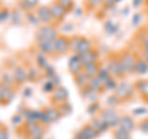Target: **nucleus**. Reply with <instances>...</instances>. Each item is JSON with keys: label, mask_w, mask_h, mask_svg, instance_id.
Returning <instances> with one entry per match:
<instances>
[{"label": "nucleus", "mask_w": 148, "mask_h": 139, "mask_svg": "<svg viewBox=\"0 0 148 139\" xmlns=\"http://www.w3.org/2000/svg\"><path fill=\"white\" fill-rule=\"evenodd\" d=\"M58 32L52 25H43L40 27L36 32V41L37 42H43V41H54L58 37Z\"/></svg>", "instance_id": "obj_1"}, {"label": "nucleus", "mask_w": 148, "mask_h": 139, "mask_svg": "<svg viewBox=\"0 0 148 139\" xmlns=\"http://www.w3.org/2000/svg\"><path fill=\"white\" fill-rule=\"evenodd\" d=\"M108 69L111 74V76H114V78H123L126 75L123 65L121 63V58L117 57V55H114V57L110 59Z\"/></svg>", "instance_id": "obj_2"}, {"label": "nucleus", "mask_w": 148, "mask_h": 139, "mask_svg": "<svg viewBox=\"0 0 148 139\" xmlns=\"http://www.w3.org/2000/svg\"><path fill=\"white\" fill-rule=\"evenodd\" d=\"M121 63L123 65V69H125V73L126 75H130V74H133L135 73V65H136V62H137V58L133 55L132 52H123L121 57Z\"/></svg>", "instance_id": "obj_3"}, {"label": "nucleus", "mask_w": 148, "mask_h": 139, "mask_svg": "<svg viewBox=\"0 0 148 139\" xmlns=\"http://www.w3.org/2000/svg\"><path fill=\"white\" fill-rule=\"evenodd\" d=\"M101 118L104 119V122L108 124L109 127H116L120 123V116L114 108H106L104 111H101Z\"/></svg>", "instance_id": "obj_4"}, {"label": "nucleus", "mask_w": 148, "mask_h": 139, "mask_svg": "<svg viewBox=\"0 0 148 139\" xmlns=\"http://www.w3.org/2000/svg\"><path fill=\"white\" fill-rule=\"evenodd\" d=\"M35 12H36L37 17H38L40 22H42L43 25H52V22L54 21L49 6H46V5L38 6V7H36Z\"/></svg>", "instance_id": "obj_5"}, {"label": "nucleus", "mask_w": 148, "mask_h": 139, "mask_svg": "<svg viewBox=\"0 0 148 139\" xmlns=\"http://www.w3.org/2000/svg\"><path fill=\"white\" fill-rule=\"evenodd\" d=\"M133 91H135V89H133L132 85L127 84V82H122V84H120L117 86L116 91H115V96H116L120 101H122V100L130 99V97L133 95Z\"/></svg>", "instance_id": "obj_6"}, {"label": "nucleus", "mask_w": 148, "mask_h": 139, "mask_svg": "<svg viewBox=\"0 0 148 139\" xmlns=\"http://www.w3.org/2000/svg\"><path fill=\"white\" fill-rule=\"evenodd\" d=\"M71 49V38L66 36H58L56 40V53L66 54Z\"/></svg>", "instance_id": "obj_7"}, {"label": "nucleus", "mask_w": 148, "mask_h": 139, "mask_svg": "<svg viewBox=\"0 0 148 139\" xmlns=\"http://www.w3.org/2000/svg\"><path fill=\"white\" fill-rule=\"evenodd\" d=\"M49 9H51V12H52L53 20H56V21H62L64 18V16L67 15V12H68L62 5H59V3L57 1V0L51 4Z\"/></svg>", "instance_id": "obj_8"}, {"label": "nucleus", "mask_w": 148, "mask_h": 139, "mask_svg": "<svg viewBox=\"0 0 148 139\" xmlns=\"http://www.w3.org/2000/svg\"><path fill=\"white\" fill-rule=\"evenodd\" d=\"M98 58H99V53H98V50H95V49H91L89 52L79 55V61L83 64V67L89 65V64H92V63H96L98 62Z\"/></svg>", "instance_id": "obj_9"}, {"label": "nucleus", "mask_w": 148, "mask_h": 139, "mask_svg": "<svg viewBox=\"0 0 148 139\" xmlns=\"http://www.w3.org/2000/svg\"><path fill=\"white\" fill-rule=\"evenodd\" d=\"M14 75V80H15V84L21 85L29 80V72L27 69H25L24 67H17L15 68V70L12 73Z\"/></svg>", "instance_id": "obj_10"}, {"label": "nucleus", "mask_w": 148, "mask_h": 139, "mask_svg": "<svg viewBox=\"0 0 148 139\" xmlns=\"http://www.w3.org/2000/svg\"><path fill=\"white\" fill-rule=\"evenodd\" d=\"M67 97H68V92H67L66 87L58 86V87H56V90L52 92V101L57 105H61L63 102H66Z\"/></svg>", "instance_id": "obj_11"}, {"label": "nucleus", "mask_w": 148, "mask_h": 139, "mask_svg": "<svg viewBox=\"0 0 148 139\" xmlns=\"http://www.w3.org/2000/svg\"><path fill=\"white\" fill-rule=\"evenodd\" d=\"M68 68L73 75H77V74L83 72L84 67H83V64L79 61V55L74 54L73 57H71V59H69V62H68Z\"/></svg>", "instance_id": "obj_12"}, {"label": "nucleus", "mask_w": 148, "mask_h": 139, "mask_svg": "<svg viewBox=\"0 0 148 139\" xmlns=\"http://www.w3.org/2000/svg\"><path fill=\"white\" fill-rule=\"evenodd\" d=\"M40 52L45 55H49L56 53V40L54 41H43V42H37Z\"/></svg>", "instance_id": "obj_13"}, {"label": "nucleus", "mask_w": 148, "mask_h": 139, "mask_svg": "<svg viewBox=\"0 0 148 139\" xmlns=\"http://www.w3.org/2000/svg\"><path fill=\"white\" fill-rule=\"evenodd\" d=\"M29 127V134L32 139H41L45 133V129L42 128V126L38 123H35V124H27Z\"/></svg>", "instance_id": "obj_14"}, {"label": "nucleus", "mask_w": 148, "mask_h": 139, "mask_svg": "<svg viewBox=\"0 0 148 139\" xmlns=\"http://www.w3.org/2000/svg\"><path fill=\"white\" fill-rule=\"evenodd\" d=\"M119 126H120V128H122L123 131L130 133L133 128H135V122H133V119L130 117V116H123V117L120 118Z\"/></svg>", "instance_id": "obj_15"}, {"label": "nucleus", "mask_w": 148, "mask_h": 139, "mask_svg": "<svg viewBox=\"0 0 148 139\" xmlns=\"http://www.w3.org/2000/svg\"><path fill=\"white\" fill-rule=\"evenodd\" d=\"M99 70H100V64H99V62L89 64V65H85L84 69H83L84 74H85V75L89 78V79H91V78H94V76L98 75Z\"/></svg>", "instance_id": "obj_16"}, {"label": "nucleus", "mask_w": 148, "mask_h": 139, "mask_svg": "<svg viewBox=\"0 0 148 139\" xmlns=\"http://www.w3.org/2000/svg\"><path fill=\"white\" fill-rule=\"evenodd\" d=\"M88 87L92 91H100L101 89H105V82L103 80H100L98 76H94L89 79V82H88Z\"/></svg>", "instance_id": "obj_17"}, {"label": "nucleus", "mask_w": 148, "mask_h": 139, "mask_svg": "<svg viewBox=\"0 0 148 139\" xmlns=\"http://www.w3.org/2000/svg\"><path fill=\"white\" fill-rule=\"evenodd\" d=\"M18 6L21 11H31L32 9L38 7V0H20Z\"/></svg>", "instance_id": "obj_18"}, {"label": "nucleus", "mask_w": 148, "mask_h": 139, "mask_svg": "<svg viewBox=\"0 0 148 139\" xmlns=\"http://www.w3.org/2000/svg\"><path fill=\"white\" fill-rule=\"evenodd\" d=\"M91 49H92V43L88 38H85V37H82L79 47H78V50H77V54L78 55L84 54V53L89 52V50H91Z\"/></svg>", "instance_id": "obj_19"}, {"label": "nucleus", "mask_w": 148, "mask_h": 139, "mask_svg": "<svg viewBox=\"0 0 148 139\" xmlns=\"http://www.w3.org/2000/svg\"><path fill=\"white\" fill-rule=\"evenodd\" d=\"M0 90H1V97H3V104L4 102H10L12 96H14V90L11 87L5 86L0 82Z\"/></svg>", "instance_id": "obj_20"}, {"label": "nucleus", "mask_w": 148, "mask_h": 139, "mask_svg": "<svg viewBox=\"0 0 148 139\" xmlns=\"http://www.w3.org/2000/svg\"><path fill=\"white\" fill-rule=\"evenodd\" d=\"M74 82H75V85L78 87H80V89H84V87L88 86V82H89V78H88L84 72H82L79 74H77V75H74Z\"/></svg>", "instance_id": "obj_21"}, {"label": "nucleus", "mask_w": 148, "mask_h": 139, "mask_svg": "<svg viewBox=\"0 0 148 139\" xmlns=\"http://www.w3.org/2000/svg\"><path fill=\"white\" fill-rule=\"evenodd\" d=\"M89 124H90L91 127H94L99 133H100V132H105L106 129L109 128V126L104 122V119L101 118V117H99V118H98V117H96V118H92V121H91Z\"/></svg>", "instance_id": "obj_22"}, {"label": "nucleus", "mask_w": 148, "mask_h": 139, "mask_svg": "<svg viewBox=\"0 0 148 139\" xmlns=\"http://www.w3.org/2000/svg\"><path fill=\"white\" fill-rule=\"evenodd\" d=\"M45 113L47 114V117L49 118V121L51 122H54V121H57V119L61 118V116L62 113L59 112V110H57L56 107H47V108H45Z\"/></svg>", "instance_id": "obj_23"}, {"label": "nucleus", "mask_w": 148, "mask_h": 139, "mask_svg": "<svg viewBox=\"0 0 148 139\" xmlns=\"http://www.w3.org/2000/svg\"><path fill=\"white\" fill-rule=\"evenodd\" d=\"M136 89L142 95V97L148 100V80H140L136 84Z\"/></svg>", "instance_id": "obj_24"}, {"label": "nucleus", "mask_w": 148, "mask_h": 139, "mask_svg": "<svg viewBox=\"0 0 148 139\" xmlns=\"http://www.w3.org/2000/svg\"><path fill=\"white\" fill-rule=\"evenodd\" d=\"M82 132L84 133V136L86 137V139H94L95 137H98V136H99V132L96 131L94 127H91L90 124H86L85 127H83Z\"/></svg>", "instance_id": "obj_25"}, {"label": "nucleus", "mask_w": 148, "mask_h": 139, "mask_svg": "<svg viewBox=\"0 0 148 139\" xmlns=\"http://www.w3.org/2000/svg\"><path fill=\"white\" fill-rule=\"evenodd\" d=\"M148 72V63L145 59H137L135 65V73L137 74H145Z\"/></svg>", "instance_id": "obj_26"}, {"label": "nucleus", "mask_w": 148, "mask_h": 139, "mask_svg": "<svg viewBox=\"0 0 148 139\" xmlns=\"http://www.w3.org/2000/svg\"><path fill=\"white\" fill-rule=\"evenodd\" d=\"M27 72H29V80H31V81H38L40 78L42 76V72H41L40 68L31 67Z\"/></svg>", "instance_id": "obj_27"}, {"label": "nucleus", "mask_w": 148, "mask_h": 139, "mask_svg": "<svg viewBox=\"0 0 148 139\" xmlns=\"http://www.w3.org/2000/svg\"><path fill=\"white\" fill-rule=\"evenodd\" d=\"M1 84H4L5 86L11 87L14 84H15V80H14V75L9 73H4L1 76Z\"/></svg>", "instance_id": "obj_28"}, {"label": "nucleus", "mask_w": 148, "mask_h": 139, "mask_svg": "<svg viewBox=\"0 0 148 139\" xmlns=\"http://www.w3.org/2000/svg\"><path fill=\"white\" fill-rule=\"evenodd\" d=\"M36 63L37 65H38L40 69H46L48 67V63H47V58H46V55L40 53L36 55Z\"/></svg>", "instance_id": "obj_29"}, {"label": "nucleus", "mask_w": 148, "mask_h": 139, "mask_svg": "<svg viewBox=\"0 0 148 139\" xmlns=\"http://www.w3.org/2000/svg\"><path fill=\"white\" fill-rule=\"evenodd\" d=\"M80 40H82V36H74V37H72V38H71V49H72L75 54H77L78 47H79Z\"/></svg>", "instance_id": "obj_30"}, {"label": "nucleus", "mask_w": 148, "mask_h": 139, "mask_svg": "<svg viewBox=\"0 0 148 139\" xmlns=\"http://www.w3.org/2000/svg\"><path fill=\"white\" fill-rule=\"evenodd\" d=\"M10 17H11V12L9 11V9L3 7L1 10H0V24H3V22H6Z\"/></svg>", "instance_id": "obj_31"}, {"label": "nucleus", "mask_w": 148, "mask_h": 139, "mask_svg": "<svg viewBox=\"0 0 148 139\" xmlns=\"http://www.w3.org/2000/svg\"><path fill=\"white\" fill-rule=\"evenodd\" d=\"M105 89L106 90H116L117 89V84L115 81L114 76H110L108 80L105 81Z\"/></svg>", "instance_id": "obj_32"}, {"label": "nucleus", "mask_w": 148, "mask_h": 139, "mask_svg": "<svg viewBox=\"0 0 148 139\" xmlns=\"http://www.w3.org/2000/svg\"><path fill=\"white\" fill-rule=\"evenodd\" d=\"M26 17H27V20L30 21V24H32V25H38L40 20H38V17H37L36 12H34V11H27Z\"/></svg>", "instance_id": "obj_33"}, {"label": "nucleus", "mask_w": 148, "mask_h": 139, "mask_svg": "<svg viewBox=\"0 0 148 139\" xmlns=\"http://www.w3.org/2000/svg\"><path fill=\"white\" fill-rule=\"evenodd\" d=\"M57 1L59 3V5H62L67 11L72 10L73 6H74V1H73V0H57Z\"/></svg>", "instance_id": "obj_34"}, {"label": "nucleus", "mask_w": 148, "mask_h": 139, "mask_svg": "<svg viewBox=\"0 0 148 139\" xmlns=\"http://www.w3.org/2000/svg\"><path fill=\"white\" fill-rule=\"evenodd\" d=\"M85 3H86V6L88 7L96 9V7H99L100 5H103L104 0H85Z\"/></svg>", "instance_id": "obj_35"}, {"label": "nucleus", "mask_w": 148, "mask_h": 139, "mask_svg": "<svg viewBox=\"0 0 148 139\" xmlns=\"http://www.w3.org/2000/svg\"><path fill=\"white\" fill-rule=\"evenodd\" d=\"M42 90H43V92L51 94V92H53V91L56 90V86H54L49 80H47V81H45V84H43V86H42Z\"/></svg>", "instance_id": "obj_36"}, {"label": "nucleus", "mask_w": 148, "mask_h": 139, "mask_svg": "<svg viewBox=\"0 0 148 139\" xmlns=\"http://www.w3.org/2000/svg\"><path fill=\"white\" fill-rule=\"evenodd\" d=\"M14 11H15V12L11 14L12 20H14V24H20V21L22 20V17H21V10H14Z\"/></svg>", "instance_id": "obj_37"}, {"label": "nucleus", "mask_w": 148, "mask_h": 139, "mask_svg": "<svg viewBox=\"0 0 148 139\" xmlns=\"http://www.w3.org/2000/svg\"><path fill=\"white\" fill-rule=\"evenodd\" d=\"M45 75L47 76L48 79H49V78H52V76H54V75H56V72H54V69H53L52 67H49V65H48L47 68L45 69Z\"/></svg>", "instance_id": "obj_38"}, {"label": "nucleus", "mask_w": 148, "mask_h": 139, "mask_svg": "<svg viewBox=\"0 0 148 139\" xmlns=\"http://www.w3.org/2000/svg\"><path fill=\"white\" fill-rule=\"evenodd\" d=\"M140 128H141V131H142V132L148 133V118L143 119V121L140 123Z\"/></svg>", "instance_id": "obj_39"}, {"label": "nucleus", "mask_w": 148, "mask_h": 139, "mask_svg": "<svg viewBox=\"0 0 148 139\" xmlns=\"http://www.w3.org/2000/svg\"><path fill=\"white\" fill-rule=\"evenodd\" d=\"M24 122V117L20 114H17V116H14L12 117V123L14 124H17V123H22Z\"/></svg>", "instance_id": "obj_40"}, {"label": "nucleus", "mask_w": 148, "mask_h": 139, "mask_svg": "<svg viewBox=\"0 0 148 139\" xmlns=\"http://www.w3.org/2000/svg\"><path fill=\"white\" fill-rule=\"evenodd\" d=\"M0 139H8V132L5 129H0Z\"/></svg>", "instance_id": "obj_41"}, {"label": "nucleus", "mask_w": 148, "mask_h": 139, "mask_svg": "<svg viewBox=\"0 0 148 139\" xmlns=\"http://www.w3.org/2000/svg\"><path fill=\"white\" fill-rule=\"evenodd\" d=\"M145 3V0H135V1H133V6L135 7H138L141 5V4H143Z\"/></svg>", "instance_id": "obj_42"}, {"label": "nucleus", "mask_w": 148, "mask_h": 139, "mask_svg": "<svg viewBox=\"0 0 148 139\" xmlns=\"http://www.w3.org/2000/svg\"><path fill=\"white\" fill-rule=\"evenodd\" d=\"M31 94V89H26V91H24V96H29Z\"/></svg>", "instance_id": "obj_43"}, {"label": "nucleus", "mask_w": 148, "mask_h": 139, "mask_svg": "<svg viewBox=\"0 0 148 139\" xmlns=\"http://www.w3.org/2000/svg\"><path fill=\"white\" fill-rule=\"evenodd\" d=\"M0 104H3V97H1V90H0Z\"/></svg>", "instance_id": "obj_44"}, {"label": "nucleus", "mask_w": 148, "mask_h": 139, "mask_svg": "<svg viewBox=\"0 0 148 139\" xmlns=\"http://www.w3.org/2000/svg\"><path fill=\"white\" fill-rule=\"evenodd\" d=\"M145 5H146L147 9H148V0H145Z\"/></svg>", "instance_id": "obj_45"}, {"label": "nucleus", "mask_w": 148, "mask_h": 139, "mask_svg": "<svg viewBox=\"0 0 148 139\" xmlns=\"http://www.w3.org/2000/svg\"><path fill=\"white\" fill-rule=\"evenodd\" d=\"M3 9V3H1V0H0V10Z\"/></svg>", "instance_id": "obj_46"}, {"label": "nucleus", "mask_w": 148, "mask_h": 139, "mask_svg": "<svg viewBox=\"0 0 148 139\" xmlns=\"http://www.w3.org/2000/svg\"><path fill=\"white\" fill-rule=\"evenodd\" d=\"M114 1H115V3H119V1H120V0H114Z\"/></svg>", "instance_id": "obj_47"}, {"label": "nucleus", "mask_w": 148, "mask_h": 139, "mask_svg": "<svg viewBox=\"0 0 148 139\" xmlns=\"http://www.w3.org/2000/svg\"><path fill=\"white\" fill-rule=\"evenodd\" d=\"M0 127H1V123H0Z\"/></svg>", "instance_id": "obj_48"}, {"label": "nucleus", "mask_w": 148, "mask_h": 139, "mask_svg": "<svg viewBox=\"0 0 148 139\" xmlns=\"http://www.w3.org/2000/svg\"><path fill=\"white\" fill-rule=\"evenodd\" d=\"M147 35H148V31H147Z\"/></svg>", "instance_id": "obj_49"}]
</instances>
